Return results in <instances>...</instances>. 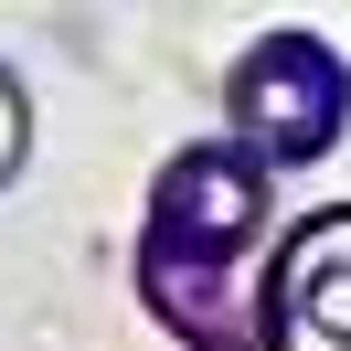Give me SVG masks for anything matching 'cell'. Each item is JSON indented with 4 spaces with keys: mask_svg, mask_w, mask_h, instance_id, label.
Listing matches in <instances>:
<instances>
[{
    "mask_svg": "<svg viewBox=\"0 0 351 351\" xmlns=\"http://www.w3.org/2000/svg\"><path fill=\"white\" fill-rule=\"evenodd\" d=\"M256 234H266V171L245 149H181L160 181V223H149V298L202 351L245 341V319L223 298H234V266Z\"/></svg>",
    "mask_w": 351,
    "mask_h": 351,
    "instance_id": "cell-1",
    "label": "cell"
},
{
    "mask_svg": "<svg viewBox=\"0 0 351 351\" xmlns=\"http://www.w3.org/2000/svg\"><path fill=\"white\" fill-rule=\"evenodd\" d=\"M351 117V64L319 43V32H266L234 64V149L256 171H298L341 138Z\"/></svg>",
    "mask_w": 351,
    "mask_h": 351,
    "instance_id": "cell-2",
    "label": "cell"
},
{
    "mask_svg": "<svg viewBox=\"0 0 351 351\" xmlns=\"http://www.w3.org/2000/svg\"><path fill=\"white\" fill-rule=\"evenodd\" d=\"M266 351H351V202L308 213L266 266Z\"/></svg>",
    "mask_w": 351,
    "mask_h": 351,
    "instance_id": "cell-3",
    "label": "cell"
},
{
    "mask_svg": "<svg viewBox=\"0 0 351 351\" xmlns=\"http://www.w3.org/2000/svg\"><path fill=\"white\" fill-rule=\"evenodd\" d=\"M22 86H11V75H0V181H11V171H22Z\"/></svg>",
    "mask_w": 351,
    "mask_h": 351,
    "instance_id": "cell-4",
    "label": "cell"
}]
</instances>
